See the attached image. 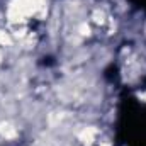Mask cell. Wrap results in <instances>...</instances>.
<instances>
[{"mask_svg": "<svg viewBox=\"0 0 146 146\" xmlns=\"http://www.w3.org/2000/svg\"><path fill=\"white\" fill-rule=\"evenodd\" d=\"M0 131H2V133H3L5 136H9V138H12V136L15 134V133H14V131L10 129V126H9V124H2V129H0Z\"/></svg>", "mask_w": 146, "mask_h": 146, "instance_id": "cell-1", "label": "cell"}]
</instances>
